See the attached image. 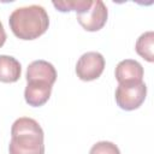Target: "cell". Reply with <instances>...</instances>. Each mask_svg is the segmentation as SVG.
<instances>
[{
    "instance_id": "obj_2",
    "label": "cell",
    "mask_w": 154,
    "mask_h": 154,
    "mask_svg": "<svg viewBox=\"0 0 154 154\" xmlns=\"http://www.w3.org/2000/svg\"><path fill=\"white\" fill-rule=\"evenodd\" d=\"M10 28L20 40H35L43 35L49 26V17L45 7L29 5L16 8L8 19Z\"/></svg>"
},
{
    "instance_id": "obj_12",
    "label": "cell",
    "mask_w": 154,
    "mask_h": 154,
    "mask_svg": "<svg viewBox=\"0 0 154 154\" xmlns=\"http://www.w3.org/2000/svg\"><path fill=\"white\" fill-rule=\"evenodd\" d=\"M89 154H120V150L113 142L100 141L93 144L89 150Z\"/></svg>"
},
{
    "instance_id": "obj_3",
    "label": "cell",
    "mask_w": 154,
    "mask_h": 154,
    "mask_svg": "<svg viewBox=\"0 0 154 154\" xmlns=\"http://www.w3.org/2000/svg\"><path fill=\"white\" fill-rule=\"evenodd\" d=\"M116 102L124 111L138 108L146 100L147 85L143 81H131L119 83L116 89Z\"/></svg>"
},
{
    "instance_id": "obj_7",
    "label": "cell",
    "mask_w": 154,
    "mask_h": 154,
    "mask_svg": "<svg viewBox=\"0 0 154 154\" xmlns=\"http://www.w3.org/2000/svg\"><path fill=\"white\" fill-rule=\"evenodd\" d=\"M25 78H26V82L42 81L53 85L54 82L57 81V70L51 63L46 60H42V59L35 60L29 64L26 69Z\"/></svg>"
},
{
    "instance_id": "obj_6",
    "label": "cell",
    "mask_w": 154,
    "mask_h": 154,
    "mask_svg": "<svg viewBox=\"0 0 154 154\" xmlns=\"http://www.w3.org/2000/svg\"><path fill=\"white\" fill-rule=\"evenodd\" d=\"M26 83L28 84L24 90V99L26 103L32 107L43 106L49 100L53 85L42 81H30Z\"/></svg>"
},
{
    "instance_id": "obj_10",
    "label": "cell",
    "mask_w": 154,
    "mask_h": 154,
    "mask_svg": "<svg viewBox=\"0 0 154 154\" xmlns=\"http://www.w3.org/2000/svg\"><path fill=\"white\" fill-rule=\"evenodd\" d=\"M154 32L153 31H146L143 32L136 41L135 49L138 55H141L143 59H146L149 63L154 61Z\"/></svg>"
},
{
    "instance_id": "obj_5",
    "label": "cell",
    "mask_w": 154,
    "mask_h": 154,
    "mask_svg": "<svg viewBox=\"0 0 154 154\" xmlns=\"http://www.w3.org/2000/svg\"><path fill=\"white\" fill-rule=\"evenodd\" d=\"M107 17L108 10L101 0L93 1L91 6L88 10L77 13L78 23L87 31H97L102 29L107 22Z\"/></svg>"
},
{
    "instance_id": "obj_9",
    "label": "cell",
    "mask_w": 154,
    "mask_h": 154,
    "mask_svg": "<svg viewBox=\"0 0 154 154\" xmlns=\"http://www.w3.org/2000/svg\"><path fill=\"white\" fill-rule=\"evenodd\" d=\"M22 73L20 63L11 55H0V82L14 83Z\"/></svg>"
},
{
    "instance_id": "obj_13",
    "label": "cell",
    "mask_w": 154,
    "mask_h": 154,
    "mask_svg": "<svg viewBox=\"0 0 154 154\" xmlns=\"http://www.w3.org/2000/svg\"><path fill=\"white\" fill-rule=\"evenodd\" d=\"M5 41H6V31H5V29H4L2 23L0 22V47L4 46Z\"/></svg>"
},
{
    "instance_id": "obj_1",
    "label": "cell",
    "mask_w": 154,
    "mask_h": 154,
    "mask_svg": "<svg viewBox=\"0 0 154 154\" xmlns=\"http://www.w3.org/2000/svg\"><path fill=\"white\" fill-rule=\"evenodd\" d=\"M45 134L40 124L29 117L14 120L11 128L10 154H45Z\"/></svg>"
},
{
    "instance_id": "obj_4",
    "label": "cell",
    "mask_w": 154,
    "mask_h": 154,
    "mask_svg": "<svg viewBox=\"0 0 154 154\" xmlns=\"http://www.w3.org/2000/svg\"><path fill=\"white\" fill-rule=\"evenodd\" d=\"M105 69V58L99 52H87L82 54L76 64L77 77L84 82L97 79Z\"/></svg>"
},
{
    "instance_id": "obj_8",
    "label": "cell",
    "mask_w": 154,
    "mask_h": 154,
    "mask_svg": "<svg viewBox=\"0 0 154 154\" xmlns=\"http://www.w3.org/2000/svg\"><path fill=\"white\" fill-rule=\"evenodd\" d=\"M143 75H144V71L142 65L134 59L122 60L118 63L116 67V79L118 81V83L142 81Z\"/></svg>"
},
{
    "instance_id": "obj_11",
    "label": "cell",
    "mask_w": 154,
    "mask_h": 154,
    "mask_svg": "<svg viewBox=\"0 0 154 154\" xmlns=\"http://www.w3.org/2000/svg\"><path fill=\"white\" fill-rule=\"evenodd\" d=\"M91 0H65V1H53V6L60 12H70L75 11L76 13H81L88 10L91 6Z\"/></svg>"
}]
</instances>
